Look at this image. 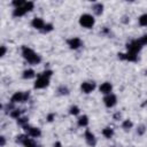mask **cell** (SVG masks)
I'll use <instances>...</instances> for the list:
<instances>
[{"label": "cell", "instance_id": "cell-20", "mask_svg": "<svg viewBox=\"0 0 147 147\" xmlns=\"http://www.w3.org/2000/svg\"><path fill=\"white\" fill-rule=\"evenodd\" d=\"M17 123H18L20 125H22V126L24 127V126H26V125H28V118H26V117L17 118Z\"/></svg>", "mask_w": 147, "mask_h": 147}, {"label": "cell", "instance_id": "cell-26", "mask_svg": "<svg viewBox=\"0 0 147 147\" xmlns=\"http://www.w3.org/2000/svg\"><path fill=\"white\" fill-rule=\"evenodd\" d=\"M139 41L141 42L142 46H144V45H147V34H145V36H142L141 38H139Z\"/></svg>", "mask_w": 147, "mask_h": 147}, {"label": "cell", "instance_id": "cell-9", "mask_svg": "<svg viewBox=\"0 0 147 147\" xmlns=\"http://www.w3.org/2000/svg\"><path fill=\"white\" fill-rule=\"evenodd\" d=\"M118 57L122 59V60H127V61H137V55L133 54V53H130V52H127L126 54L119 53L118 54Z\"/></svg>", "mask_w": 147, "mask_h": 147}, {"label": "cell", "instance_id": "cell-13", "mask_svg": "<svg viewBox=\"0 0 147 147\" xmlns=\"http://www.w3.org/2000/svg\"><path fill=\"white\" fill-rule=\"evenodd\" d=\"M111 88H113V86H111L110 83H103L100 86V92H102L105 94H108V93L111 92Z\"/></svg>", "mask_w": 147, "mask_h": 147}, {"label": "cell", "instance_id": "cell-27", "mask_svg": "<svg viewBox=\"0 0 147 147\" xmlns=\"http://www.w3.org/2000/svg\"><path fill=\"white\" fill-rule=\"evenodd\" d=\"M59 92H60L61 94H68V88L64 87V86H62V87L59 88Z\"/></svg>", "mask_w": 147, "mask_h": 147}, {"label": "cell", "instance_id": "cell-2", "mask_svg": "<svg viewBox=\"0 0 147 147\" xmlns=\"http://www.w3.org/2000/svg\"><path fill=\"white\" fill-rule=\"evenodd\" d=\"M79 23H80V25H83L84 28H87V29H88V28H92V26H93V24H94V18H93V16L90 15V14H84V15L80 16Z\"/></svg>", "mask_w": 147, "mask_h": 147}, {"label": "cell", "instance_id": "cell-23", "mask_svg": "<svg viewBox=\"0 0 147 147\" xmlns=\"http://www.w3.org/2000/svg\"><path fill=\"white\" fill-rule=\"evenodd\" d=\"M78 113H79V108H78V107L72 106V107L70 108V114H71V115H77Z\"/></svg>", "mask_w": 147, "mask_h": 147}, {"label": "cell", "instance_id": "cell-24", "mask_svg": "<svg viewBox=\"0 0 147 147\" xmlns=\"http://www.w3.org/2000/svg\"><path fill=\"white\" fill-rule=\"evenodd\" d=\"M20 114H21V111L17 110V109H15V110H13V111L10 113V116L14 117V118H20Z\"/></svg>", "mask_w": 147, "mask_h": 147}, {"label": "cell", "instance_id": "cell-10", "mask_svg": "<svg viewBox=\"0 0 147 147\" xmlns=\"http://www.w3.org/2000/svg\"><path fill=\"white\" fill-rule=\"evenodd\" d=\"M95 87V84L94 83H90V82H86V83H83L82 84V91L84 93H90L94 90Z\"/></svg>", "mask_w": 147, "mask_h": 147}, {"label": "cell", "instance_id": "cell-21", "mask_svg": "<svg viewBox=\"0 0 147 147\" xmlns=\"http://www.w3.org/2000/svg\"><path fill=\"white\" fill-rule=\"evenodd\" d=\"M131 127H132V122H131V121L126 119V121L123 122V129H125V130H130Z\"/></svg>", "mask_w": 147, "mask_h": 147}, {"label": "cell", "instance_id": "cell-4", "mask_svg": "<svg viewBox=\"0 0 147 147\" xmlns=\"http://www.w3.org/2000/svg\"><path fill=\"white\" fill-rule=\"evenodd\" d=\"M49 77H47V76H45L44 74H41L38 78H37V80H36V83H34V87L36 88H44V87H46L47 85H48V83H49V79H48Z\"/></svg>", "mask_w": 147, "mask_h": 147}, {"label": "cell", "instance_id": "cell-28", "mask_svg": "<svg viewBox=\"0 0 147 147\" xmlns=\"http://www.w3.org/2000/svg\"><path fill=\"white\" fill-rule=\"evenodd\" d=\"M137 131H138V134H142V133L145 132V126H144V125H140Z\"/></svg>", "mask_w": 147, "mask_h": 147}, {"label": "cell", "instance_id": "cell-14", "mask_svg": "<svg viewBox=\"0 0 147 147\" xmlns=\"http://www.w3.org/2000/svg\"><path fill=\"white\" fill-rule=\"evenodd\" d=\"M25 13H28V11H26V9L24 8V5H23L22 7L15 8V9H14V11H13V15H14V16H16V17H20V16H23Z\"/></svg>", "mask_w": 147, "mask_h": 147}, {"label": "cell", "instance_id": "cell-25", "mask_svg": "<svg viewBox=\"0 0 147 147\" xmlns=\"http://www.w3.org/2000/svg\"><path fill=\"white\" fill-rule=\"evenodd\" d=\"M53 30V25L52 24H45V26L42 28V31L44 32H49Z\"/></svg>", "mask_w": 147, "mask_h": 147}, {"label": "cell", "instance_id": "cell-30", "mask_svg": "<svg viewBox=\"0 0 147 147\" xmlns=\"http://www.w3.org/2000/svg\"><path fill=\"white\" fill-rule=\"evenodd\" d=\"M53 118H54V115H53V114H51V115H48V117H47V119H48L49 122H52V121H53Z\"/></svg>", "mask_w": 147, "mask_h": 147}, {"label": "cell", "instance_id": "cell-32", "mask_svg": "<svg viewBox=\"0 0 147 147\" xmlns=\"http://www.w3.org/2000/svg\"><path fill=\"white\" fill-rule=\"evenodd\" d=\"M118 117H121V114H118V113H117V114L115 115V118H118Z\"/></svg>", "mask_w": 147, "mask_h": 147}, {"label": "cell", "instance_id": "cell-3", "mask_svg": "<svg viewBox=\"0 0 147 147\" xmlns=\"http://www.w3.org/2000/svg\"><path fill=\"white\" fill-rule=\"evenodd\" d=\"M141 47H142V45H141V42L139 41V39L133 40V41H131V42H129V44L126 45L127 51H129L130 53H133V54H137V53L141 49Z\"/></svg>", "mask_w": 147, "mask_h": 147}, {"label": "cell", "instance_id": "cell-33", "mask_svg": "<svg viewBox=\"0 0 147 147\" xmlns=\"http://www.w3.org/2000/svg\"><path fill=\"white\" fill-rule=\"evenodd\" d=\"M37 147H39V146H37Z\"/></svg>", "mask_w": 147, "mask_h": 147}, {"label": "cell", "instance_id": "cell-17", "mask_svg": "<svg viewBox=\"0 0 147 147\" xmlns=\"http://www.w3.org/2000/svg\"><path fill=\"white\" fill-rule=\"evenodd\" d=\"M102 134H103L106 138H110V137L114 134V131H113V129H110V127H106V129L102 130Z\"/></svg>", "mask_w": 147, "mask_h": 147}, {"label": "cell", "instance_id": "cell-16", "mask_svg": "<svg viewBox=\"0 0 147 147\" xmlns=\"http://www.w3.org/2000/svg\"><path fill=\"white\" fill-rule=\"evenodd\" d=\"M102 9H103L102 3H95V5L93 6V10H94V13H95L96 15H100V14L102 13Z\"/></svg>", "mask_w": 147, "mask_h": 147}, {"label": "cell", "instance_id": "cell-29", "mask_svg": "<svg viewBox=\"0 0 147 147\" xmlns=\"http://www.w3.org/2000/svg\"><path fill=\"white\" fill-rule=\"evenodd\" d=\"M6 54V47L5 46H1V52H0V56H3Z\"/></svg>", "mask_w": 147, "mask_h": 147}, {"label": "cell", "instance_id": "cell-12", "mask_svg": "<svg viewBox=\"0 0 147 147\" xmlns=\"http://www.w3.org/2000/svg\"><path fill=\"white\" fill-rule=\"evenodd\" d=\"M32 26L33 28H36V29H38V30H42V28L45 26V23H44V21L41 20V18H33L32 20Z\"/></svg>", "mask_w": 147, "mask_h": 147}, {"label": "cell", "instance_id": "cell-31", "mask_svg": "<svg viewBox=\"0 0 147 147\" xmlns=\"http://www.w3.org/2000/svg\"><path fill=\"white\" fill-rule=\"evenodd\" d=\"M0 140H1V146H3L5 145V137H1Z\"/></svg>", "mask_w": 147, "mask_h": 147}, {"label": "cell", "instance_id": "cell-6", "mask_svg": "<svg viewBox=\"0 0 147 147\" xmlns=\"http://www.w3.org/2000/svg\"><path fill=\"white\" fill-rule=\"evenodd\" d=\"M24 130L26 131V133L30 137H39L41 134V132H40V130L38 127H32V126L26 125V126H24Z\"/></svg>", "mask_w": 147, "mask_h": 147}, {"label": "cell", "instance_id": "cell-22", "mask_svg": "<svg viewBox=\"0 0 147 147\" xmlns=\"http://www.w3.org/2000/svg\"><path fill=\"white\" fill-rule=\"evenodd\" d=\"M26 139H28V137H26V136H23V134H22V136H17V137H16V141H17V142H20V144H24V141H25Z\"/></svg>", "mask_w": 147, "mask_h": 147}, {"label": "cell", "instance_id": "cell-8", "mask_svg": "<svg viewBox=\"0 0 147 147\" xmlns=\"http://www.w3.org/2000/svg\"><path fill=\"white\" fill-rule=\"evenodd\" d=\"M68 45L70 46V48L72 49H77L78 47L82 46V40L79 38H71L68 40Z\"/></svg>", "mask_w": 147, "mask_h": 147}, {"label": "cell", "instance_id": "cell-5", "mask_svg": "<svg viewBox=\"0 0 147 147\" xmlns=\"http://www.w3.org/2000/svg\"><path fill=\"white\" fill-rule=\"evenodd\" d=\"M29 99V93L28 92H16L13 96H11V102H24Z\"/></svg>", "mask_w": 147, "mask_h": 147}, {"label": "cell", "instance_id": "cell-18", "mask_svg": "<svg viewBox=\"0 0 147 147\" xmlns=\"http://www.w3.org/2000/svg\"><path fill=\"white\" fill-rule=\"evenodd\" d=\"M33 76H34V71H33L32 69H28V70H25V71L23 72V77H24V78H26V79L32 78Z\"/></svg>", "mask_w": 147, "mask_h": 147}, {"label": "cell", "instance_id": "cell-7", "mask_svg": "<svg viewBox=\"0 0 147 147\" xmlns=\"http://www.w3.org/2000/svg\"><path fill=\"white\" fill-rule=\"evenodd\" d=\"M116 96L114 95V94H108L107 96H105V99H103V101H105V105L107 106V107H114L115 105H116Z\"/></svg>", "mask_w": 147, "mask_h": 147}, {"label": "cell", "instance_id": "cell-19", "mask_svg": "<svg viewBox=\"0 0 147 147\" xmlns=\"http://www.w3.org/2000/svg\"><path fill=\"white\" fill-rule=\"evenodd\" d=\"M139 23H140V25H142V26H147V14H144V15L140 16Z\"/></svg>", "mask_w": 147, "mask_h": 147}, {"label": "cell", "instance_id": "cell-15", "mask_svg": "<svg viewBox=\"0 0 147 147\" xmlns=\"http://www.w3.org/2000/svg\"><path fill=\"white\" fill-rule=\"evenodd\" d=\"M88 124V118H87V116H82V117H79V119H78V125L79 126H86Z\"/></svg>", "mask_w": 147, "mask_h": 147}, {"label": "cell", "instance_id": "cell-1", "mask_svg": "<svg viewBox=\"0 0 147 147\" xmlns=\"http://www.w3.org/2000/svg\"><path fill=\"white\" fill-rule=\"evenodd\" d=\"M22 55H23V57L28 61V62H30V63H32V64H38L39 62H40V56L39 55H37L31 48H29V47H26V46H23L22 47Z\"/></svg>", "mask_w": 147, "mask_h": 147}, {"label": "cell", "instance_id": "cell-11", "mask_svg": "<svg viewBox=\"0 0 147 147\" xmlns=\"http://www.w3.org/2000/svg\"><path fill=\"white\" fill-rule=\"evenodd\" d=\"M85 138H86V141H87V144L90 145V146H95V138H94V136H93V133L91 132V131H86L85 132Z\"/></svg>", "mask_w": 147, "mask_h": 147}]
</instances>
